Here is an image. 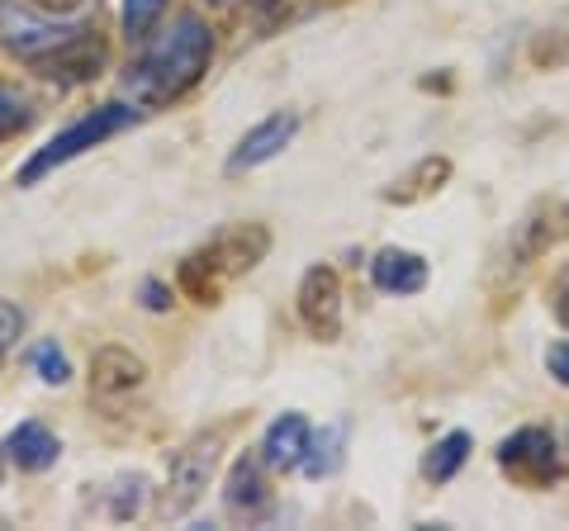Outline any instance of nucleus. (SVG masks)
I'll use <instances>...</instances> for the list:
<instances>
[{
  "instance_id": "a211bd4d",
  "label": "nucleus",
  "mask_w": 569,
  "mask_h": 531,
  "mask_svg": "<svg viewBox=\"0 0 569 531\" xmlns=\"http://www.w3.org/2000/svg\"><path fill=\"white\" fill-rule=\"evenodd\" d=\"M33 365H39L43 384H67V380H71V365H67V357H62V351L52 347V342L33 351Z\"/></svg>"
},
{
  "instance_id": "dca6fc26",
  "label": "nucleus",
  "mask_w": 569,
  "mask_h": 531,
  "mask_svg": "<svg viewBox=\"0 0 569 531\" xmlns=\"http://www.w3.org/2000/svg\"><path fill=\"white\" fill-rule=\"evenodd\" d=\"M337 460H342V428H328L309 441V455H305V470L313 480H323V474L337 470Z\"/></svg>"
},
{
  "instance_id": "4468645a",
  "label": "nucleus",
  "mask_w": 569,
  "mask_h": 531,
  "mask_svg": "<svg viewBox=\"0 0 569 531\" xmlns=\"http://www.w3.org/2000/svg\"><path fill=\"white\" fill-rule=\"evenodd\" d=\"M223 503H228V512H247V518H257V512L266 508V484H261V465L257 460H238L233 465V474H228V493H223Z\"/></svg>"
},
{
  "instance_id": "f257e3e1",
  "label": "nucleus",
  "mask_w": 569,
  "mask_h": 531,
  "mask_svg": "<svg viewBox=\"0 0 569 531\" xmlns=\"http://www.w3.org/2000/svg\"><path fill=\"white\" fill-rule=\"evenodd\" d=\"M213 58V33L200 14H181L167 33H157L148 43V52L133 67V96L142 104H167L176 96H186L194 81L204 77V67Z\"/></svg>"
},
{
  "instance_id": "6e6552de",
  "label": "nucleus",
  "mask_w": 569,
  "mask_h": 531,
  "mask_svg": "<svg viewBox=\"0 0 569 531\" xmlns=\"http://www.w3.org/2000/svg\"><path fill=\"white\" fill-rule=\"evenodd\" d=\"M0 29H6L10 52H20V58H29V62H43V58H52V52H62L67 43H77L81 33H91V29H58V24H39L29 10H14V6L0 10Z\"/></svg>"
},
{
  "instance_id": "412c9836",
  "label": "nucleus",
  "mask_w": 569,
  "mask_h": 531,
  "mask_svg": "<svg viewBox=\"0 0 569 531\" xmlns=\"http://www.w3.org/2000/svg\"><path fill=\"white\" fill-rule=\"evenodd\" d=\"M20 123H24V100L14 96V91H6V86H0V138L14 133Z\"/></svg>"
},
{
  "instance_id": "393cba45",
  "label": "nucleus",
  "mask_w": 569,
  "mask_h": 531,
  "mask_svg": "<svg viewBox=\"0 0 569 531\" xmlns=\"http://www.w3.org/2000/svg\"><path fill=\"white\" fill-rule=\"evenodd\" d=\"M39 6H48V10H67V6H77V0H39Z\"/></svg>"
},
{
  "instance_id": "5701e85b",
  "label": "nucleus",
  "mask_w": 569,
  "mask_h": 531,
  "mask_svg": "<svg viewBox=\"0 0 569 531\" xmlns=\"http://www.w3.org/2000/svg\"><path fill=\"white\" fill-rule=\"evenodd\" d=\"M142 304H148L152 313H167L171 309V290L162 285V280H142Z\"/></svg>"
},
{
  "instance_id": "ddd939ff",
  "label": "nucleus",
  "mask_w": 569,
  "mask_h": 531,
  "mask_svg": "<svg viewBox=\"0 0 569 531\" xmlns=\"http://www.w3.org/2000/svg\"><path fill=\"white\" fill-rule=\"evenodd\" d=\"M6 455L20 465L24 474H43L48 465H58V455H62V441L52 437L43 422H20L10 437H6Z\"/></svg>"
},
{
  "instance_id": "39448f33",
  "label": "nucleus",
  "mask_w": 569,
  "mask_h": 531,
  "mask_svg": "<svg viewBox=\"0 0 569 531\" xmlns=\"http://www.w3.org/2000/svg\"><path fill=\"white\" fill-rule=\"evenodd\" d=\"M213 465H219V437H200V441H190L186 451H176L167 489H162V518H186V512L204 499Z\"/></svg>"
},
{
  "instance_id": "1a4fd4ad",
  "label": "nucleus",
  "mask_w": 569,
  "mask_h": 531,
  "mask_svg": "<svg viewBox=\"0 0 569 531\" xmlns=\"http://www.w3.org/2000/svg\"><path fill=\"white\" fill-rule=\"evenodd\" d=\"M295 133H299V114H271V119H261L257 129H247L242 133V143L233 148V157H228V171H252V167H266V162H276V157L295 143Z\"/></svg>"
},
{
  "instance_id": "0eeeda50",
  "label": "nucleus",
  "mask_w": 569,
  "mask_h": 531,
  "mask_svg": "<svg viewBox=\"0 0 569 531\" xmlns=\"http://www.w3.org/2000/svg\"><path fill=\"white\" fill-rule=\"evenodd\" d=\"M295 299H299V318H305L313 338L337 342V332H342V280H337L332 266H309Z\"/></svg>"
},
{
  "instance_id": "f3484780",
  "label": "nucleus",
  "mask_w": 569,
  "mask_h": 531,
  "mask_svg": "<svg viewBox=\"0 0 569 531\" xmlns=\"http://www.w3.org/2000/svg\"><path fill=\"white\" fill-rule=\"evenodd\" d=\"M167 0H123V33L129 39H142V33H152V24L162 20Z\"/></svg>"
},
{
  "instance_id": "cd10ccee",
  "label": "nucleus",
  "mask_w": 569,
  "mask_h": 531,
  "mask_svg": "<svg viewBox=\"0 0 569 531\" xmlns=\"http://www.w3.org/2000/svg\"><path fill=\"white\" fill-rule=\"evenodd\" d=\"M209 6H223V0H209Z\"/></svg>"
},
{
  "instance_id": "b1692460",
  "label": "nucleus",
  "mask_w": 569,
  "mask_h": 531,
  "mask_svg": "<svg viewBox=\"0 0 569 531\" xmlns=\"http://www.w3.org/2000/svg\"><path fill=\"white\" fill-rule=\"evenodd\" d=\"M546 365H550V375H556L565 389H569V342H556L546 351Z\"/></svg>"
},
{
  "instance_id": "bb28decb",
  "label": "nucleus",
  "mask_w": 569,
  "mask_h": 531,
  "mask_svg": "<svg viewBox=\"0 0 569 531\" xmlns=\"http://www.w3.org/2000/svg\"><path fill=\"white\" fill-rule=\"evenodd\" d=\"M257 6H276V0H257Z\"/></svg>"
},
{
  "instance_id": "20e7f679",
  "label": "nucleus",
  "mask_w": 569,
  "mask_h": 531,
  "mask_svg": "<svg viewBox=\"0 0 569 531\" xmlns=\"http://www.w3.org/2000/svg\"><path fill=\"white\" fill-rule=\"evenodd\" d=\"M565 233H569V204H565V194H537V200L522 209V219L512 223V238H508L512 266H531V261L550 257V247H560Z\"/></svg>"
},
{
  "instance_id": "6ab92c4d",
  "label": "nucleus",
  "mask_w": 569,
  "mask_h": 531,
  "mask_svg": "<svg viewBox=\"0 0 569 531\" xmlns=\"http://www.w3.org/2000/svg\"><path fill=\"white\" fill-rule=\"evenodd\" d=\"M142 489H148V480H142V474H133V480L119 484V493H114V518H119V522L133 518V512L142 508Z\"/></svg>"
},
{
  "instance_id": "f03ea898",
  "label": "nucleus",
  "mask_w": 569,
  "mask_h": 531,
  "mask_svg": "<svg viewBox=\"0 0 569 531\" xmlns=\"http://www.w3.org/2000/svg\"><path fill=\"white\" fill-rule=\"evenodd\" d=\"M266 252H271V233L261 223H233L223 233H213L204 247H194L181 261L176 280H181V290L194 304H219L247 271H257Z\"/></svg>"
},
{
  "instance_id": "9d476101",
  "label": "nucleus",
  "mask_w": 569,
  "mask_h": 531,
  "mask_svg": "<svg viewBox=\"0 0 569 531\" xmlns=\"http://www.w3.org/2000/svg\"><path fill=\"white\" fill-rule=\"evenodd\" d=\"M142 380H148V365H142L129 347H100L91 357V394H100V399L133 394V389H142Z\"/></svg>"
},
{
  "instance_id": "7ed1b4c3",
  "label": "nucleus",
  "mask_w": 569,
  "mask_h": 531,
  "mask_svg": "<svg viewBox=\"0 0 569 531\" xmlns=\"http://www.w3.org/2000/svg\"><path fill=\"white\" fill-rule=\"evenodd\" d=\"M133 119H138L133 104H100V110H91L86 119H77V123H71V129H62L58 138H48V143L33 152L20 171H14V186H39L48 171H58V167H67V162H77L81 152H91V148L104 143V138L123 133Z\"/></svg>"
},
{
  "instance_id": "2eb2a0df",
  "label": "nucleus",
  "mask_w": 569,
  "mask_h": 531,
  "mask_svg": "<svg viewBox=\"0 0 569 531\" xmlns=\"http://www.w3.org/2000/svg\"><path fill=\"white\" fill-rule=\"evenodd\" d=\"M470 447H475L470 432H447V437H441L432 451H427V460H422V474H427V480H432V484H447L451 474H456L460 465H466Z\"/></svg>"
},
{
  "instance_id": "4be33fe9",
  "label": "nucleus",
  "mask_w": 569,
  "mask_h": 531,
  "mask_svg": "<svg viewBox=\"0 0 569 531\" xmlns=\"http://www.w3.org/2000/svg\"><path fill=\"white\" fill-rule=\"evenodd\" d=\"M550 304H556V318H560V328L569 332V266L556 275V285H550Z\"/></svg>"
},
{
  "instance_id": "423d86ee",
  "label": "nucleus",
  "mask_w": 569,
  "mask_h": 531,
  "mask_svg": "<svg viewBox=\"0 0 569 531\" xmlns=\"http://www.w3.org/2000/svg\"><path fill=\"white\" fill-rule=\"evenodd\" d=\"M498 465H503L512 480L527 484V489H541L550 480H560V451H556V437L546 428H522L512 432L503 447H498Z\"/></svg>"
},
{
  "instance_id": "9b49d317",
  "label": "nucleus",
  "mask_w": 569,
  "mask_h": 531,
  "mask_svg": "<svg viewBox=\"0 0 569 531\" xmlns=\"http://www.w3.org/2000/svg\"><path fill=\"white\" fill-rule=\"evenodd\" d=\"M309 441H313L309 418L280 413L271 428H266V437H261V460L271 470H299V465H305V455H309Z\"/></svg>"
},
{
  "instance_id": "aec40b11",
  "label": "nucleus",
  "mask_w": 569,
  "mask_h": 531,
  "mask_svg": "<svg viewBox=\"0 0 569 531\" xmlns=\"http://www.w3.org/2000/svg\"><path fill=\"white\" fill-rule=\"evenodd\" d=\"M20 338H24V313L10 299H0V347H14Z\"/></svg>"
},
{
  "instance_id": "a878e982",
  "label": "nucleus",
  "mask_w": 569,
  "mask_h": 531,
  "mask_svg": "<svg viewBox=\"0 0 569 531\" xmlns=\"http://www.w3.org/2000/svg\"><path fill=\"white\" fill-rule=\"evenodd\" d=\"M0 365H6V347H0Z\"/></svg>"
},
{
  "instance_id": "f8f14e48",
  "label": "nucleus",
  "mask_w": 569,
  "mask_h": 531,
  "mask_svg": "<svg viewBox=\"0 0 569 531\" xmlns=\"http://www.w3.org/2000/svg\"><path fill=\"white\" fill-rule=\"evenodd\" d=\"M370 280L385 294H418L427 285V261L418 252H403V247H385V252L370 261Z\"/></svg>"
}]
</instances>
